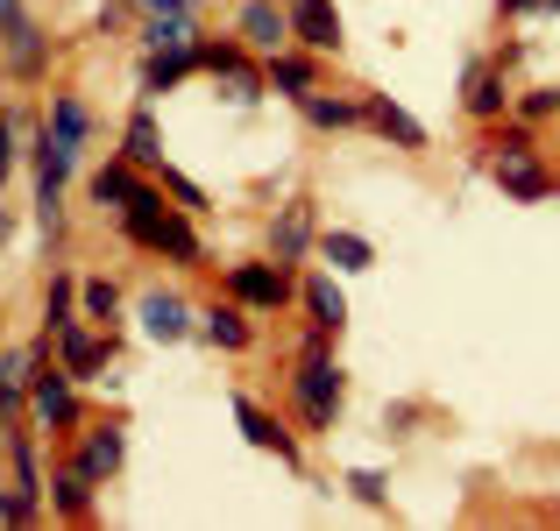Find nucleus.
I'll return each mask as SVG.
<instances>
[{
  "mask_svg": "<svg viewBox=\"0 0 560 531\" xmlns=\"http://www.w3.org/2000/svg\"><path fill=\"white\" fill-rule=\"evenodd\" d=\"M121 234L136 248H150V256H171V262H185V270H199V234H191L185 205H164V185H136L128 191Z\"/></svg>",
  "mask_w": 560,
  "mask_h": 531,
  "instance_id": "obj_1",
  "label": "nucleus"
},
{
  "mask_svg": "<svg viewBox=\"0 0 560 531\" xmlns=\"http://www.w3.org/2000/svg\"><path fill=\"white\" fill-rule=\"evenodd\" d=\"M291 397H299V418L305 433H327L348 404V368L327 362V347H305L299 354V376H291Z\"/></svg>",
  "mask_w": 560,
  "mask_h": 531,
  "instance_id": "obj_2",
  "label": "nucleus"
},
{
  "mask_svg": "<svg viewBox=\"0 0 560 531\" xmlns=\"http://www.w3.org/2000/svg\"><path fill=\"white\" fill-rule=\"evenodd\" d=\"M71 368L65 362H50L43 354L36 362V376H28V411H36V425L43 433H65V425H79V390H71Z\"/></svg>",
  "mask_w": 560,
  "mask_h": 531,
  "instance_id": "obj_3",
  "label": "nucleus"
},
{
  "mask_svg": "<svg viewBox=\"0 0 560 531\" xmlns=\"http://www.w3.org/2000/svg\"><path fill=\"white\" fill-rule=\"evenodd\" d=\"M490 177L511 191V199H547V191H553L547 164L533 156V135H504V142H497V164H490Z\"/></svg>",
  "mask_w": 560,
  "mask_h": 531,
  "instance_id": "obj_4",
  "label": "nucleus"
},
{
  "mask_svg": "<svg viewBox=\"0 0 560 531\" xmlns=\"http://www.w3.org/2000/svg\"><path fill=\"white\" fill-rule=\"evenodd\" d=\"M291 291H299V284H291L284 262H234V270H228V298H242L248 312H277Z\"/></svg>",
  "mask_w": 560,
  "mask_h": 531,
  "instance_id": "obj_5",
  "label": "nucleus"
},
{
  "mask_svg": "<svg viewBox=\"0 0 560 531\" xmlns=\"http://www.w3.org/2000/svg\"><path fill=\"white\" fill-rule=\"evenodd\" d=\"M234 36H242L256 57L291 50V8H284V0H242V14H234Z\"/></svg>",
  "mask_w": 560,
  "mask_h": 531,
  "instance_id": "obj_6",
  "label": "nucleus"
},
{
  "mask_svg": "<svg viewBox=\"0 0 560 531\" xmlns=\"http://www.w3.org/2000/svg\"><path fill=\"white\" fill-rule=\"evenodd\" d=\"M136 319H142V333H150L156 347H178L185 333H191V319H199V312H191L178 291H164V284H156V291H142V298H136Z\"/></svg>",
  "mask_w": 560,
  "mask_h": 531,
  "instance_id": "obj_7",
  "label": "nucleus"
},
{
  "mask_svg": "<svg viewBox=\"0 0 560 531\" xmlns=\"http://www.w3.org/2000/svg\"><path fill=\"white\" fill-rule=\"evenodd\" d=\"M43 354H50V333H43V347H0V425L22 418V404H28V376H36Z\"/></svg>",
  "mask_w": 560,
  "mask_h": 531,
  "instance_id": "obj_8",
  "label": "nucleus"
},
{
  "mask_svg": "<svg viewBox=\"0 0 560 531\" xmlns=\"http://www.w3.org/2000/svg\"><path fill=\"white\" fill-rule=\"evenodd\" d=\"M291 43H305V50L313 57H334L341 50V8H334V0H299V8H291Z\"/></svg>",
  "mask_w": 560,
  "mask_h": 531,
  "instance_id": "obj_9",
  "label": "nucleus"
},
{
  "mask_svg": "<svg viewBox=\"0 0 560 531\" xmlns=\"http://www.w3.org/2000/svg\"><path fill=\"white\" fill-rule=\"evenodd\" d=\"M270 248H277V262H299L305 248H319L313 199H291V205H277V220H270Z\"/></svg>",
  "mask_w": 560,
  "mask_h": 531,
  "instance_id": "obj_10",
  "label": "nucleus"
},
{
  "mask_svg": "<svg viewBox=\"0 0 560 531\" xmlns=\"http://www.w3.org/2000/svg\"><path fill=\"white\" fill-rule=\"evenodd\" d=\"M234 425L248 433V447H262V453H277V461H299V439L284 433V425L270 418V411L256 404V397H234Z\"/></svg>",
  "mask_w": 560,
  "mask_h": 531,
  "instance_id": "obj_11",
  "label": "nucleus"
},
{
  "mask_svg": "<svg viewBox=\"0 0 560 531\" xmlns=\"http://www.w3.org/2000/svg\"><path fill=\"white\" fill-rule=\"evenodd\" d=\"M462 107L476 114V121H504L511 114V93H504V64H468V93H462Z\"/></svg>",
  "mask_w": 560,
  "mask_h": 531,
  "instance_id": "obj_12",
  "label": "nucleus"
},
{
  "mask_svg": "<svg viewBox=\"0 0 560 531\" xmlns=\"http://www.w3.org/2000/svg\"><path fill=\"white\" fill-rule=\"evenodd\" d=\"M121 461H128V433H121V425H93V433L79 439V468L93 482H114V475H121Z\"/></svg>",
  "mask_w": 560,
  "mask_h": 531,
  "instance_id": "obj_13",
  "label": "nucleus"
},
{
  "mask_svg": "<svg viewBox=\"0 0 560 531\" xmlns=\"http://www.w3.org/2000/svg\"><path fill=\"white\" fill-rule=\"evenodd\" d=\"M199 333H206L213 347H228V354L256 347V327H248V305H242V298H228V305H206V312H199Z\"/></svg>",
  "mask_w": 560,
  "mask_h": 531,
  "instance_id": "obj_14",
  "label": "nucleus"
},
{
  "mask_svg": "<svg viewBox=\"0 0 560 531\" xmlns=\"http://www.w3.org/2000/svg\"><path fill=\"white\" fill-rule=\"evenodd\" d=\"M50 341H57V354H65V368H71L79 382H93L100 368L114 362V333H107V341H93L85 327H65V333H50Z\"/></svg>",
  "mask_w": 560,
  "mask_h": 531,
  "instance_id": "obj_15",
  "label": "nucleus"
},
{
  "mask_svg": "<svg viewBox=\"0 0 560 531\" xmlns=\"http://www.w3.org/2000/svg\"><path fill=\"white\" fill-rule=\"evenodd\" d=\"M299 114H305V121H313V128H327V135H341V128H362V121H370V107H362V99L319 93V85H313V93L299 99Z\"/></svg>",
  "mask_w": 560,
  "mask_h": 531,
  "instance_id": "obj_16",
  "label": "nucleus"
},
{
  "mask_svg": "<svg viewBox=\"0 0 560 531\" xmlns=\"http://www.w3.org/2000/svg\"><path fill=\"white\" fill-rule=\"evenodd\" d=\"M362 107H370V128H376L383 142H397V150H425V128L411 121V114L397 107L390 93H370V99H362Z\"/></svg>",
  "mask_w": 560,
  "mask_h": 531,
  "instance_id": "obj_17",
  "label": "nucleus"
},
{
  "mask_svg": "<svg viewBox=\"0 0 560 531\" xmlns=\"http://www.w3.org/2000/svg\"><path fill=\"white\" fill-rule=\"evenodd\" d=\"M121 156H128V164H136V170H164V135H156V114H150V99H142V107L128 114Z\"/></svg>",
  "mask_w": 560,
  "mask_h": 531,
  "instance_id": "obj_18",
  "label": "nucleus"
},
{
  "mask_svg": "<svg viewBox=\"0 0 560 531\" xmlns=\"http://www.w3.org/2000/svg\"><path fill=\"white\" fill-rule=\"evenodd\" d=\"M43 135L65 142V150H85V135H93V107H85L79 93H57V99H50V121H43Z\"/></svg>",
  "mask_w": 560,
  "mask_h": 531,
  "instance_id": "obj_19",
  "label": "nucleus"
},
{
  "mask_svg": "<svg viewBox=\"0 0 560 531\" xmlns=\"http://www.w3.org/2000/svg\"><path fill=\"white\" fill-rule=\"evenodd\" d=\"M43 57H50V36H43L28 14H14V22H8V71H14V79H36Z\"/></svg>",
  "mask_w": 560,
  "mask_h": 531,
  "instance_id": "obj_20",
  "label": "nucleus"
},
{
  "mask_svg": "<svg viewBox=\"0 0 560 531\" xmlns=\"http://www.w3.org/2000/svg\"><path fill=\"white\" fill-rule=\"evenodd\" d=\"M93 489H100V482L85 475L79 461H71L65 475L50 482V510H57V518H71V524H85V518H93Z\"/></svg>",
  "mask_w": 560,
  "mask_h": 531,
  "instance_id": "obj_21",
  "label": "nucleus"
},
{
  "mask_svg": "<svg viewBox=\"0 0 560 531\" xmlns=\"http://www.w3.org/2000/svg\"><path fill=\"white\" fill-rule=\"evenodd\" d=\"M185 71H199V50H150V57H142V99L171 93Z\"/></svg>",
  "mask_w": 560,
  "mask_h": 531,
  "instance_id": "obj_22",
  "label": "nucleus"
},
{
  "mask_svg": "<svg viewBox=\"0 0 560 531\" xmlns=\"http://www.w3.org/2000/svg\"><path fill=\"white\" fill-rule=\"evenodd\" d=\"M142 50H199V28H191V14H142Z\"/></svg>",
  "mask_w": 560,
  "mask_h": 531,
  "instance_id": "obj_23",
  "label": "nucleus"
},
{
  "mask_svg": "<svg viewBox=\"0 0 560 531\" xmlns=\"http://www.w3.org/2000/svg\"><path fill=\"white\" fill-rule=\"evenodd\" d=\"M262 71H270V93H284V99H305V93H313V79H319V64H313V57H299V50H277Z\"/></svg>",
  "mask_w": 560,
  "mask_h": 531,
  "instance_id": "obj_24",
  "label": "nucleus"
},
{
  "mask_svg": "<svg viewBox=\"0 0 560 531\" xmlns=\"http://www.w3.org/2000/svg\"><path fill=\"white\" fill-rule=\"evenodd\" d=\"M319 256H327L334 270H348V276H355V270H370V262H376V248H370V234L327 227V234H319Z\"/></svg>",
  "mask_w": 560,
  "mask_h": 531,
  "instance_id": "obj_25",
  "label": "nucleus"
},
{
  "mask_svg": "<svg viewBox=\"0 0 560 531\" xmlns=\"http://www.w3.org/2000/svg\"><path fill=\"white\" fill-rule=\"evenodd\" d=\"M305 305H313V327L319 333H341L348 327V298L334 276H305Z\"/></svg>",
  "mask_w": 560,
  "mask_h": 531,
  "instance_id": "obj_26",
  "label": "nucleus"
},
{
  "mask_svg": "<svg viewBox=\"0 0 560 531\" xmlns=\"http://www.w3.org/2000/svg\"><path fill=\"white\" fill-rule=\"evenodd\" d=\"M136 185H142V177H136V164H128V156H121V164H100L93 177H85V191H93V205H114V213L128 205V191H136Z\"/></svg>",
  "mask_w": 560,
  "mask_h": 531,
  "instance_id": "obj_27",
  "label": "nucleus"
},
{
  "mask_svg": "<svg viewBox=\"0 0 560 531\" xmlns=\"http://www.w3.org/2000/svg\"><path fill=\"white\" fill-rule=\"evenodd\" d=\"M79 298H85V291L71 284L65 270H57V276H50V298H43V333H65V327H79V312H71Z\"/></svg>",
  "mask_w": 560,
  "mask_h": 531,
  "instance_id": "obj_28",
  "label": "nucleus"
},
{
  "mask_svg": "<svg viewBox=\"0 0 560 531\" xmlns=\"http://www.w3.org/2000/svg\"><path fill=\"white\" fill-rule=\"evenodd\" d=\"M8 453H14V489L50 496V489H43V475H36V433H28V425H14V433H8Z\"/></svg>",
  "mask_w": 560,
  "mask_h": 531,
  "instance_id": "obj_29",
  "label": "nucleus"
},
{
  "mask_svg": "<svg viewBox=\"0 0 560 531\" xmlns=\"http://www.w3.org/2000/svg\"><path fill=\"white\" fill-rule=\"evenodd\" d=\"M228 79V99L234 107H256L262 93H270V71H256V64H234V71H220Z\"/></svg>",
  "mask_w": 560,
  "mask_h": 531,
  "instance_id": "obj_30",
  "label": "nucleus"
},
{
  "mask_svg": "<svg viewBox=\"0 0 560 531\" xmlns=\"http://www.w3.org/2000/svg\"><path fill=\"white\" fill-rule=\"evenodd\" d=\"M85 291V319H93V327H114V319H121V291L107 284V276H93V284H79Z\"/></svg>",
  "mask_w": 560,
  "mask_h": 531,
  "instance_id": "obj_31",
  "label": "nucleus"
},
{
  "mask_svg": "<svg viewBox=\"0 0 560 531\" xmlns=\"http://www.w3.org/2000/svg\"><path fill=\"white\" fill-rule=\"evenodd\" d=\"M43 518V496H28V489H0V524H36Z\"/></svg>",
  "mask_w": 560,
  "mask_h": 531,
  "instance_id": "obj_32",
  "label": "nucleus"
},
{
  "mask_svg": "<svg viewBox=\"0 0 560 531\" xmlns=\"http://www.w3.org/2000/svg\"><path fill=\"white\" fill-rule=\"evenodd\" d=\"M518 114H525V121H553V114H560V85H533V93L518 99Z\"/></svg>",
  "mask_w": 560,
  "mask_h": 531,
  "instance_id": "obj_33",
  "label": "nucleus"
},
{
  "mask_svg": "<svg viewBox=\"0 0 560 531\" xmlns=\"http://www.w3.org/2000/svg\"><path fill=\"white\" fill-rule=\"evenodd\" d=\"M156 185H164V191H171V199H178V205H185V213H199V205H206V191H199V185H191V177H178V170H171V164H164V170H156Z\"/></svg>",
  "mask_w": 560,
  "mask_h": 531,
  "instance_id": "obj_34",
  "label": "nucleus"
},
{
  "mask_svg": "<svg viewBox=\"0 0 560 531\" xmlns=\"http://www.w3.org/2000/svg\"><path fill=\"white\" fill-rule=\"evenodd\" d=\"M348 489H355L362 504H383V475H376V468H355V475H348Z\"/></svg>",
  "mask_w": 560,
  "mask_h": 531,
  "instance_id": "obj_35",
  "label": "nucleus"
},
{
  "mask_svg": "<svg viewBox=\"0 0 560 531\" xmlns=\"http://www.w3.org/2000/svg\"><path fill=\"white\" fill-rule=\"evenodd\" d=\"M121 8H142V14H191L199 0H121Z\"/></svg>",
  "mask_w": 560,
  "mask_h": 531,
  "instance_id": "obj_36",
  "label": "nucleus"
},
{
  "mask_svg": "<svg viewBox=\"0 0 560 531\" xmlns=\"http://www.w3.org/2000/svg\"><path fill=\"white\" fill-rule=\"evenodd\" d=\"M14 170V114H0V185H8Z\"/></svg>",
  "mask_w": 560,
  "mask_h": 531,
  "instance_id": "obj_37",
  "label": "nucleus"
},
{
  "mask_svg": "<svg viewBox=\"0 0 560 531\" xmlns=\"http://www.w3.org/2000/svg\"><path fill=\"white\" fill-rule=\"evenodd\" d=\"M533 8H553L560 14V0H504V14H533Z\"/></svg>",
  "mask_w": 560,
  "mask_h": 531,
  "instance_id": "obj_38",
  "label": "nucleus"
},
{
  "mask_svg": "<svg viewBox=\"0 0 560 531\" xmlns=\"http://www.w3.org/2000/svg\"><path fill=\"white\" fill-rule=\"evenodd\" d=\"M14 14H22V0H0V28H8V22H14Z\"/></svg>",
  "mask_w": 560,
  "mask_h": 531,
  "instance_id": "obj_39",
  "label": "nucleus"
},
{
  "mask_svg": "<svg viewBox=\"0 0 560 531\" xmlns=\"http://www.w3.org/2000/svg\"><path fill=\"white\" fill-rule=\"evenodd\" d=\"M0 57H8V28H0Z\"/></svg>",
  "mask_w": 560,
  "mask_h": 531,
  "instance_id": "obj_40",
  "label": "nucleus"
},
{
  "mask_svg": "<svg viewBox=\"0 0 560 531\" xmlns=\"http://www.w3.org/2000/svg\"><path fill=\"white\" fill-rule=\"evenodd\" d=\"M284 8H299V0H284Z\"/></svg>",
  "mask_w": 560,
  "mask_h": 531,
  "instance_id": "obj_41",
  "label": "nucleus"
}]
</instances>
